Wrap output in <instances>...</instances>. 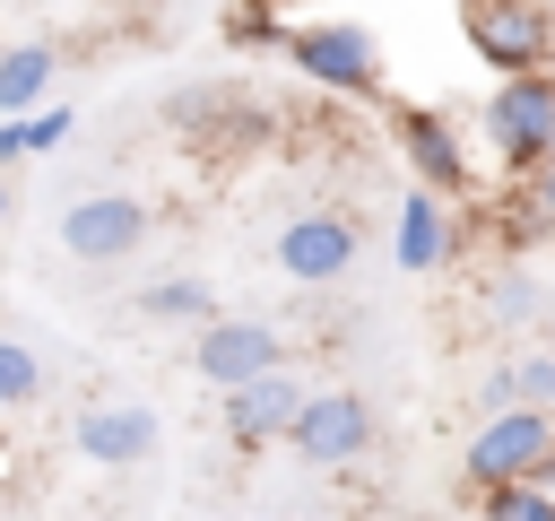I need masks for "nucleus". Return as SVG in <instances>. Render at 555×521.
Returning a JSON list of instances; mask_svg holds the SVG:
<instances>
[{
	"label": "nucleus",
	"mask_w": 555,
	"mask_h": 521,
	"mask_svg": "<svg viewBox=\"0 0 555 521\" xmlns=\"http://www.w3.org/2000/svg\"><path fill=\"white\" fill-rule=\"evenodd\" d=\"M147 200L139 191H87V200H69L61 208V252L69 260H130L139 243H147Z\"/></svg>",
	"instance_id": "nucleus-7"
},
{
	"label": "nucleus",
	"mask_w": 555,
	"mask_h": 521,
	"mask_svg": "<svg viewBox=\"0 0 555 521\" xmlns=\"http://www.w3.org/2000/svg\"><path fill=\"white\" fill-rule=\"evenodd\" d=\"M130 304H139L147 321H199V330L217 321V295H208V278H156V287H139Z\"/></svg>",
	"instance_id": "nucleus-15"
},
{
	"label": "nucleus",
	"mask_w": 555,
	"mask_h": 521,
	"mask_svg": "<svg viewBox=\"0 0 555 521\" xmlns=\"http://www.w3.org/2000/svg\"><path fill=\"white\" fill-rule=\"evenodd\" d=\"M486 504V521H555V495L538 486V478H520V486H494V495H477Z\"/></svg>",
	"instance_id": "nucleus-17"
},
{
	"label": "nucleus",
	"mask_w": 555,
	"mask_h": 521,
	"mask_svg": "<svg viewBox=\"0 0 555 521\" xmlns=\"http://www.w3.org/2000/svg\"><path fill=\"white\" fill-rule=\"evenodd\" d=\"M529 200H538V208H546V217H555V148H546V165H538V174H529Z\"/></svg>",
	"instance_id": "nucleus-21"
},
{
	"label": "nucleus",
	"mask_w": 555,
	"mask_h": 521,
	"mask_svg": "<svg viewBox=\"0 0 555 521\" xmlns=\"http://www.w3.org/2000/svg\"><path fill=\"white\" fill-rule=\"evenodd\" d=\"M225 35H234V43H286V26H278L269 0H243V9L225 17Z\"/></svg>",
	"instance_id": "nucleus-19"
},
{
	"label": "nucleus",
	"mask_w": 555,
	"mask_h": 521,
	"mask_svg": "<svg viewBox=\"0 0 555 521\" xmlns=\"http://www.w3.org/2000/svg\"><path fill=\"white\" fill-rule=\"evenodd\" d=\"M69 443H78V460H95V469H130V460L156 452V408H139V399H95V408H78Z\"/></svg>",
	"instance_id": "nucleus-10"
},
{
	"label": "nucleus",
	"mask_w": 555,
	"mask_h": 521,
	"mask_svg": "<svg viewBox=\"0 0 555 521\" xmlns=\"http://www.w3.org/2000/svg\"><path fill=\"white\" fill-rule=\"evenodd\" d=\"M286 61L312 87H330V96H373L382 87L373 26H356V17H304V26H286Z\"/></svg>",
	"instance_id": "nucleus-3"
},
{
	"label": "nucleus",
	"mask_w": 555,
	"mask_h": 521,
	"mask_svg": "<svg viewBox=\"0 0 555 521\" xmlns=\"http://www.w3.org/2000/svg\"><path fill=\"white\" fill-rule=\"evenodd\" d=\"M52 43H9L0 52V122H26V113H43V96H52Z\"/></svg>",
	"instance_id": "nucleus-13"
},
{
	"label": "nucleus",
	"mask_w": 555,
	"mask_h": 521,
	"mask_svg": "<svg viewBox=\"0 0 555 521\" xmlns=\"http://www.w3.org/2000/svg\"><path fill=\"white\" fill-rule=\"evenodd\" d=\"M538 486H546V495H555V452H546V469H538Z\"/></svg>",
	"instance_id": "nucleus-22"
},
{
	"label": "nucleus",
	"mask_w": 555,
	"mask_h": 521,
	"mask_svg": "<svg viewBox=\"0 0 555 521\" xmlns=\"http://www.w3.org/2000/svg\"><path fill=\"white\" fill-rule=\"evenodd\" d=\"M494 408H555V356L529 347V356L494 365V373H486V417H494Z\"/></svg>",
	"instance_id": "nucleus-14"
},
{
	"label": "nucleus",
	"mask_w": 555,
	"mask_h": 521,
	"mask_svg": "<svg viewBox=\"0 0 555 521\" xmlns=\"http://www.w3.org/2000/svg\"><path fill=\"white\" fill-rule=\"evenodd\" d=\"M0 217H9V191H0Z\"/></svg>",
	"instance_id": "nucleus-24"
},
{
	"label": "nucleus",
	"mask_w": 555,
	"mask_h": 521,
	"mask_svg": "<svg viewBox=\"0 0 555 521\" xmlns=\"http://www.w3.org/2000/svg\"><path fill=\"white\" fill-rule=\"evenodd\" d=\"M278 269H286L295 287H330V278H347V269H356V217H338V208H304V217H286V226H278Z\"/></svg>",
	"instance_id": "nucleus-9"
},
{
	"label": "nucleus",
	"mask_w": 555,
	"mask_h": 521,
	"mask_svg": "<svg viewBox=\"0 0 555 521\" xmlns=\"http://www.w3.org/2000/svg\"><path fill=\"white\" fill-rule=\"evenodd\" d=\"M251 521H295V512H251Z\"/></svg>",
	"instance_id": "nucleus-23"
},
{
	"label": "nucleus",
	"mask_w": 555,
	"mask_h": 521,
	"mask_svg": "<svg viewBox=\"0 0 555 521\" xmlns=\"http://www.w3.org/2000/svg\"><path fill=\"white\" fill-rule=\"evenodd\" d=\"M460 35H468V52H477L494 78H529V69H546V52H555L546 0H460Z\"/></svg>",
	"instance_id": "nucleus-2"
},
{
	"label": "nucleus",
	"mask_w": 555,
	"mask_h": 521,
	"mask_svg": "<svg viewBox=\"0 0 555 521\" xmlns=\"http://www.w3.org/2000/svg\"><path fill=\"white\" fill-rule=\"evenodd\" d=\"M486 148L512 182H529L555 148V69H529V78H494L486 96Z\"/></svg>",
	"instance_id": "nucleus-1"
},
{
	"label": "nucleus",
	"mask_w": 555,
	"mask_h": 521,
	"mask_svg": "<svg viewBox=\"0 0 555 521\" xmlns=\"http://www.w3.org/2000/svg\"><path fill=\"white\" fill-rule=\"evenodd\" d=\"M390 252H399V269H442V260H451V217H442L434 191H408V200H399Z\"/></svg>",
	"instance_id": "nucleus-12"
},
{
	"label": "nucleus",
	"mask_w": 555,
	"mask_h": 521,
	"mask_svg": "<svg viewBox=\"0 0 555 521\" xmlns=\"http://www.w3.org/2000/svg\"><path fill=\"white\" fill-rule=\"evenodd\" d=\"M295 408H304V382H295V373H260V382H243V391H225V443H234V452H260V443H286V425H295Z\"/></svg>",
	"instance_id": "nucleus-11"
},
{
	"label": "nucleus",
	"mask_w": 555,
	"mask_h": 521,
	"mask_svg": "<svg viewBox=\"0 0 555 521\" xmlns=\"http://www.w3.org/2000/svg\"><path fill=\"white\" fill-rule=\"evenodd\" d=\"M69 130H78V113H69V104H43V113H26V122H17V139H26V156H52V148L69 139Z\"/></svg>",
	"instance_id": "nucleus-18"
},
{
	"label": "nucleus",
	"mask_w": 555,
	"mask_h": 521,
	"mask_svg": "<svg viewBox=\"0 0 555 521\" xmlns=\"http://www.w3.org/2000/svg\"><path fill=\"white\" fill-rule=\"evenodd\" d=\"M546 452H555V408H494V417L477 425V443L460 452V469H468L477 495H494V486L538 478Z\"/></svg>",
	"instance_id": "nucleus-4"
},
{
	"label": "nucleus",
	"mask_w": 555,
	"mask_h": 521,
	"mask_svg": "<svg viewBox=\"0 0 555 521\" xmlns=\"http://www.w3.org/2000/svg\"><path fill=\"white\" fill-rule=\"evenodd\" d=\"M191 373L225 399V391H243V382H260V373H286V339H278L269 321H251V313H217V321L199 330V347H191Z\"/></svg>",
	"instance_id": "nucleus-5"
},
{
	"label": "nucleus",
	"mask_w": 555,
	"mask_h": 521,
	"mask_svg": "<svg viewBox=\"0 0 555 521\" xmlns=\"http://www.w3.org/2000/svg\"><path fill=\"white\" fill-rule=\"evenodd\" d=\"M43 399V356L26 339H0V408H35Z\"/></svg>",
	"instance_id": "nucleus-16"
},
{
	"label": "nucleus",
	"mask_w": 555,
	"mask_h": 521,
	"mask_svg": "<svg viewBox=\"0 0 555 521\" xmlns=\"http://www.w3.org/2000/svg\"><path fill=\"white\" fill-rule=\"evenodd\" d=\"M364 443H373V408L356 391H304V408L286 425V452L304 469H347V460H364Z\"/></svg>",
	"instance_id": "nucleus-6"
},
{
	"label": "nucleus",
	"mask_w": 555,
	"mask_h": 521,
	"mask_svg": "<svg viewBox=\"0 0 555 521\" xmlns=\"http://www.w3.org/2000/svg\"><path fill=\"white\" fill-rule=\"evenodd\" d=\"M486 313H494V321H529V313H538V287H529L520 269H503L494 295H486Z\"/></svg>",
	"instance_id": "nucleus-20"
},
{
	"label": "nucleus",
	"mask_w": 555,
	"mask_h": 521,
	"mask_svg": "<svg viewBox=\"0 0 555 521\" xmlns=\"http://www.w3.org/2000/svg\"><path fill=\"white\" fill-rule=\"evenodd\" d=\"M399 156H408V174H416V191H434V200H460L468 191V139L451 130V113H434V104H399Z\"/></svg>",
	"instance_id": "nucleus-8"
}]
</instances>
